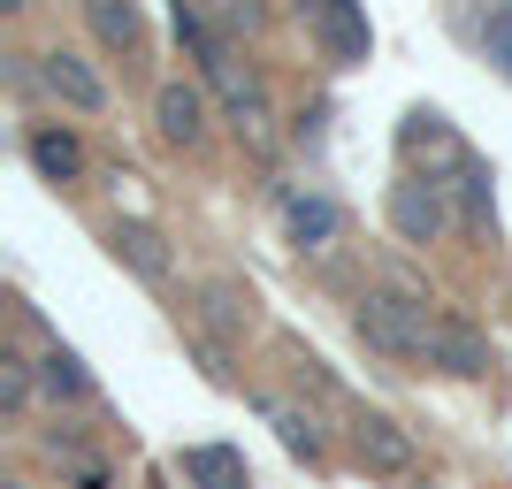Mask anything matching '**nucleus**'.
<instances>
[{"label": "nucleus", "instance_id": "15", "mask_svg": "<svg viewBox=\"0 0 512 489\" xmlns=\"http://www.w3.org/2000/svg\"><path fill=\"white\" fill-rule=\"evenodd\" d=\"M46 383L77 398V390H85V375H77V360H69V352H54V360H46Z\"/></svg>", "mask_w": 512, "mask_h": 489}, {"label": "nucleus", "instance_id": "13", "mask_svg": "<svg viewBox=\"0 0 512 489\" xmlns=\"http://www.w3.org/2000/svg\"><path fill=\"white\" fill-rule=\"evenodd\" d=\"M482 54L512 77V8H490V16H482Z\"/></svg>", "mask_w": 512, "mask_h": 489}, {"label": "nucleus", "instance_id": "1", "mask_svg": "<svg viewBox=\"0 0 512 489\" xmlns=\"http://www.w3.org/2000/svg\"><path fill=\"white\" fill-rule=\"evenodd\" d=\"M360 337L375 352H390V360H428L436 352V314L406 291H375V298H360Z\"/></svg>", "mask_w": 512, "mask_h": 489}, {"label": "nucleus", "instance_id": "10", "mask_svg": "<svg viewBox=\"0 0 512 489\" xmlns=\"http://www.w3.org/2000/svg\"><path fill=\"white\" fill-rule=\"evenodd\" d=\"M184 474L207 489H245V467H237V451H192L184 459Z\"/></svg>", "mask_w": 512, "mask_h": 489}, {"label": "nucleus", "instance_id": "3", "mask_svg": "<svg viewBox=\"0 0 512 489\" xmlns=\"http://www.w3.org/2000/svg\"><path fill=\"white\" fill-rule=\"evenodd\" d=\"M153 115H161V138H169V146H199V130H207V100H199L192 85H161Z\"/></svg>", "mask_w": 512, "mask_h": 489}, {"label": "nucleus", "instance_id": "7", "mask_svg": "<svg viewBox=\"0 0 512 489\" xmlns=\"http://www.w3.org/2000/svg\"><path fill=\"white\" fill-rule=\"evenodd\" d=\"M39 77H46L54 92H62L69 107H85V115H92V107H107V85L92 77L85 62H77V54H46V69H39Z\"/></svg>", "mask_w": 512, "mask_h": 489}, {"label": "nucleus", "instance_id": "9", "mask_svg": "<svg viewBox=\"0 0 512 489\" xmlns=\"http://www.w3.org/2000/svg\"><path fill=\"white\" fill-rule=\"evenodd\" d=\"M85 8H92V31H100L107 46H123V54L138 46V8H130V0H85Z\"/></svg>", "mask_w": 512, "mask_h": 489}, {"label": "nucleus", "instance_id": "11", "mask_svg": "<svg viewBox=\"0 0 512 489\" xmlns=\"http://www.w3.org/2000/svg\"><path fill=\"white\" fill-rule=\"evenodd\" d=\"M31 161H39L46 176H77V161H85V153H77V138H69V130H39V138H31Z\"/></svg>", "mask_w": 512, "mask_h": 489}, {"label": "nucleus", "instance_id": "5", "mask_svg": "<svg viewBox=\"0 0 512 489\" xmlns=\"http://www.w3.org/2000/svg\"><path fill=\"white\" fill-rule=\"evenodd\" d=\"M360 459H367V467H383V474H406L413 467V436L398 421H383V413H367V421H360Z\"/></svg>", "mask_w": 512, "mask_h": 489}, {"label": "nucleus", "instance_id": "8", "mask_svg": "<svg viewBox=\"0 0 512 489\" xmlns=\"http://www.w3.org/2000/svg\"><path fill=\"white\" fill-rule=\"evenodd\" d=\"M283 222H291V237L299 245H329V237L344 230V214L329 207L321 192H291V207H283Z\"/></svg>", "mask_w": 512, "mask_h": 489}, {"label": "nucleus", "instance_id": "12", "mask_svg": "<svg viewBox=\"0 0 512 489\" xmlns=\"http://www.w3.org/2000/svg\"><path fill=\"white\" fill-rule=\"evenodd\" d=\"M115 253H130V268H138V276H169V260H161L153 230H115Z\"/></svg>", "mask_w": 512, "mask_h": 489}, {"label": "nucleus", "instance_id": "14", "mask_svg": "<svg viewBox=\"0 0 512 489\" xmlns=\"http://www.w3.org/2000/svg\"><path fill=\"white\" fill-rule=\"evenodd\" d=\"M276 428H283V444H291V451H306V459H314V451H321L314 421H299V413H283V405H276Z\"/></svg>", "mask_w": 512, "mask_h": 489}, {"label": "nucleus", "instance_id": "2", "mask_svg": "<svg viewBox=\"0 0 512 489\" xmlns=\"http://www.w3.org/2000/svg\"><path fill=\"white\" fill-rule=\"evenodd\" d=\"M314 39L329 62H367V16L360 0H314Z\"/></svg>", "mask_w": 512, "mask_h": 489}, {"label": "nucleus", "instance_id": "6", "mask_svg": "<svg viewBox=\"0 0 512 489\" xmlns=\"http://www.w3.org/2000/svg\"><path fill=\"white\" fill-rule=\"evenodd\" d=\"M428 360H444L451 375H490V344L474 337L467 321H436V352Z\"/></svg>", "mask_w": 512, "mask_h": 489}, {"label": "nucleus", "instance_id": "4", "mask_svg": "<svg viewBox=\"0 0 512 489\" xmlns=\"http://www.w3.org/2000/svg\"><path fill=\"white\" fill-rule=\"evenodd\" d=\"M390 214H398V230L421 237V245L451 222V214H444V192H436V184H398V192H390Z\"/></svg>", "mask_w": 512, "mask_h": 489}]
</instances>
